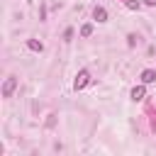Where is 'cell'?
I'll return each mask as SVG.
<instances>
[{
	"mask_svg": "<svg viewBox=\"0 0 156 156\" xmlns=\"http://www.w3.org/2000/svg\"><path fill=\"white\" fill-rule=\"evenodd\" d=\"M88 83H90V73H88L85 68L78 71V73H76V80H73V88H76V90H83Z\"/></svg>",
	"mask_w": 156,
	"mask_h": 156,
	"instance_id": "cell-1",
	"label": "cell"
},
{
	"mask_svg": "<svg viewBox=\"0 0 156 156\" xmlns=\"http://www.w3.org/2000/svg\"><path fill=\"white\" fill-rule=\"evenodd\" d=\"M15 88H17V78H15V76H7L5 83H2V98H12Z\"/></svg>",
	"mask_w": 156,
	"mask_h": 156,
	"instance_id": "cell-2",
	"label": "cell"
},
{
	"mask_svg": "<svg viewBox=\"0 0 156 156\" xmlns=\"http://www.w3.org/2000/svg\"><path fill=\"white\" fill-rule=\"evenodd\" d=\"M146 98V88H144V83L141 85H136V88H132V100L136 102V100H144Z\"/></svg>",
	"mask_w": 156,
	"mask_h": 156,
	"instance_id": "cell-3",
	"label": "cell"
},
{
	"mask_svg": "<svg viewBox=\"0 0 156 156\" xmlns=\"http://www.w3.org/2000/svg\"><path fill=\"white\" fill-rule=\"evenodd\" d=\"M93 20H98V22H107V10L98 5V7L93 10Z\"/></svg>",
	"mask_w": 156,
	"mask_h": 156,
	"instance_id": "cell-4",
	"label": "cell"
},
{
	"mask_svg": "<svg viewBox=\"0 0 156 156\" xmlns=\"http://www.w3.org/2000/svg\"><path fill=\"white\" fill-rule=\"evenodd\" d=\"M154 80H156V71H151V68L141 71V83H144V85H149V83H154Z\"/></svg>",
	"mask_w": 156,
	"mask_h": 156,
	"instance_id": "cell-5",
	"label": "cell"
},
{
	"mask_svg": "<svg viewBox=\"0 0 156 156\" xmlns=\"http://www.w3.org/2000/svg\"><path fill=\"white\" fill-rule=\"evenodd\" d=\"M27 49H32V51H44V44H41L39 39H27Z\"/></svg>",
	"mask_w": 156,
	"mask_h": 156,
	"instance_id": "cell-6",
	"label": "cell"
},
{
	"mask_svg": "<svg viewBox=\"0 0 156 156\" xmlns=\"http://www.w3.org/2000/svg\"><path fill=\"white\" fill-rule=\"evenodd\" d=\"M93 34V24H83L80 27V37H90Z\"/></svg>",
	"mask_w": 156,
	"mask_h": 156,
	"instance_id": "cell-7",
	"label": "cell"
},
{
	"mask_svg": "<svg viewBox=\"0 0 156 156\" xmlns=\"http://www.w3.org/2000/svg\"><path fill=\"white\" fill-rule=\"evenodd\" d=\"M127 7H129V10H139L141 2H139V0H127Z\"/></svg>",
	"mask_w": 156,
	"mask_h": 156,
	"instance_id": "cell-8",
	"label": "cell"
},
{
	"mask_svg": "<svg viewBox=\"0 0 156 156\" xmlns=\"http://www.w3.org/2000/svg\"><path fill=\"white\" fill-rule=\"evenodd\" d=\"M127 44L134 46V44H136V34H129V37H127Z\"/></svg>",
	"mask_w": 156,
	"mask_h": 156,
	"instance_id": "cell-9",
	"label": "cell"
},
{
	"mask_svg": "<svg viewBox=\"0 0 156 156\" xmlns=\"http://www.w3.org/2000/svg\"><path fill=\"white\" fill-rule=\"evenodd\" d=\"M144 5H149V7H156V0H141Z\"/></svg>",
	"mask_w": 156,
	"mask_h": 156,
	"instance_id": "cell-10",
	"label": "cell"
}]
</instances>
